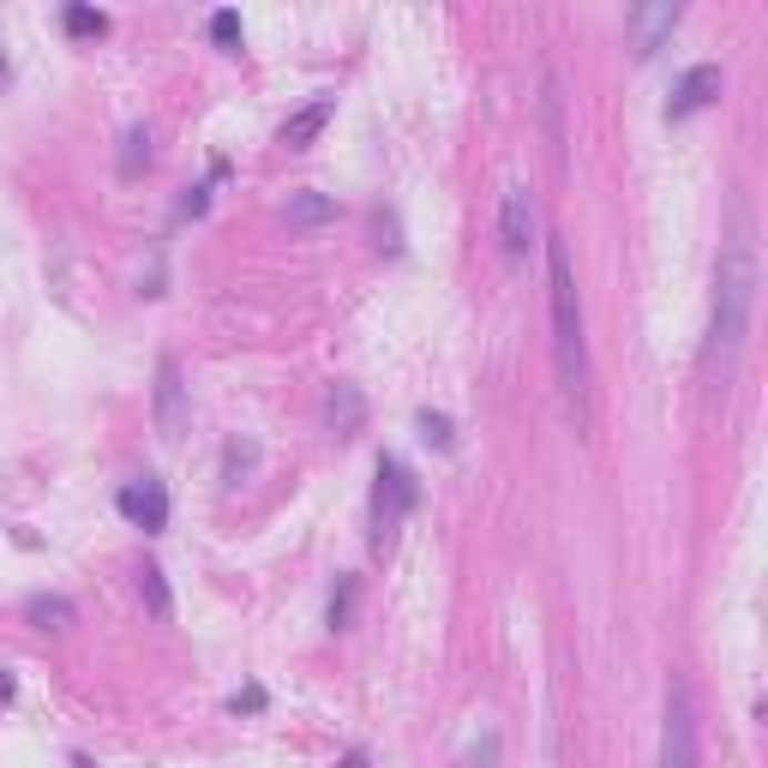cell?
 <instances>
[{
    "mask_svg": "<svg viewBox=\"0 0 768 768\" xmlns=\"http://www.w3.org/2000/svg\"><path fill=\"white\" fill-rule=\"evenodd\" d=\"M139 595H144V613H151L156 625H169V618H174V595H169V576H162V565H144L139 570Z\"/></svg>",
    "mask_w": 768,
    "mask_h": 768,
    "instance_id": "13",
    "label": "cell"
},
{
    "mask_svg": "<svg viewBox=\"0 0 768 768\" xmlns=\"http://www.w3.org/2000/svg\"><path fill=\"white\" fill-rule=\"evenodd\" d=\"M331 114H336V97H313L306 109H294V114H289L276 139H283L289 151H313V144H319V132L331 127Z\"/></svg>",
    "mask_w": 768,
    "mask_h": 768,
    "instance_id": "11",
    "label": "cell"
},
{
    "mask_svg": "<svg viewBox=\"0 0 768 768\" xmlns=\"http://www.w3.org/2000/svg\"><path fill=\"white\" fill-rule=\"evenodd\" d=\"M61 31H67L72 42H84V37H102V31H109V12L84 7V0H72V7L61 12Z\"/></svg>",
    "mask_w": 768,
    "mask_h": 768,
    "instance_id": "17",
    "label": "cell"
},
{
    "mask_svg": "<svg viewBox=\"0 0 768 768\" xmlns=\"http://www.w3.org/2000/svg\"><path fill=\"white\" fill-rule=\"evenodd\" d=\"M354 600H361V576H336V588H331V607H324V618H331V630H348V625H354Z\"/></svg>",
    "mask_w": 768,
    "mask_h": 768,
    "instance_id": "18",
    "label": "cell"
},
{
    "mask_svg": "<svg viewBox=\"0 0 768 768\" xmlns=\"http://www.w3.org/2000/svg\"><path fill=\"white\" fill-rule=\"evenodd\" d=\"M241 12H234V7H223V12H211V42H216V49H223V54H241Z\"/></svg>",
    "mask_w": 768,
    "mask_h": 768,
    "instance_id": "22",
    "label": "cell"
},
{
    "mask_svg": "<svg viewBox=\"0 0 768 768\" xmlns=\"http://www.w3.org/2000/svg\"><path fill=\"white\" fill-rule=\"evenodd\" d=\"M12 84V67H7V49H0V91Z\"/></svg>",
    "mask_w": 768,
    "mask_h": 768,
    "instance_id": "26",
    "label": "cell"
},
{
    "mask_svg": "<svg viewBox=\"0 0 768 768\" xmlns=\"http://www.w3.org/2000/svg\"><path fill=\"white\" fill-rule=\"evenodd\" d=\"M720 84H727V72H720L715 61H697V67L685 72V79L673 84V97H667V121H690V114L715 109V102H720Z\"/></svg>",
    "mask_w": 768,
    "mask_h": 768,
    "instance_id": "6",
    "label": "cell"
},
{
    "mask_svg": "<svg viewBox=\"0 0 768 768\" xmlns=\"http://www.w3.org/2000/svg\"><path fill=\"white\" fill-rule=\"evenodd\" d=\"M750 306H757V253H750V234L738 223V234L720 246V264H715V319H708V348H703V366L720 378L732 373L738 348H745V331H750Z\"/></svg>",
    "mask_w": 768,
    "mask_h": 768,
    "instance_id": "1",
    "label": "cell"
},
{
    "mask_svg": "<svg viewBox=\"0 0 768 768\" xmlns=\"http://www.w3.org/2000/svg\"><path fill=\"white\" fill-rule=\"evenodd\" d=\"M223 181H229V162L216 156V162H211V181H199V186H192L186 199L174 204V216H181V223H186V216H204V211H211V192L223 186Z\"/></svg>",
    "mask_w": 768,
    "mask_h": 768,
    "instance_id": "16",
    "label": "cell"
},
{
    "mask_svg": "<svg viewBox=\"0 0 768 768\" xmlns=\"http://www.w3.org/2000/svg\"><path fill=\"white\" fill-rule=\"evenodd\" d=\"M336 768H373V762H366L361 745H354V750H343V762H336Z\"/></svg>",
    "mask_w": 768,
    "mask_h": 768,
    "instance_id": "25",
    "label": "cell"
},
{
    "mask_svg": "<svg viewBox=\"0 0 768 768\" xmlns=\"http://www.w3.org/2000/svg\"><path fill=\"white\" fill-rule=\"evenodd\" d=\"M660 768H697V708H690V685L673 678L667 685V727H660Z\"/></svg>",
    "mask_w": 768,
    "mask_h": 768,
    "instance_id": "4",
    "label": "cell"
},
{
    "mask_svg": "<svg viewBox=\"0 0 768 768\" xmlns=\"http://www.w3.org/2000/svg\"><path fill=\"white\" fill-rule=\"evenodd\" d=\"M24 625H37V630H67V625H79V607H72L67 595H31V600H24Z\"/></svg>",
    "mask_w": 768,
    "mask_h": 768,
    "instance_id": "12",
    "label": "cell"
},
{
    "mask_svg": "<svg viewBox=\"0 0 768 768\" xmlns=\"http://www.w3.org/2000/svg\"><path fill=\"white\" fill-rule=\"evenodd\" d=\"M558 109H565V97H558V79L546 72V84H540V114H546V132H553V151H565V121H558Z\"/></svg>",
    "mask_w": 768,
    "mask_h": 768,
    "instance_id": "23",
    "label": "cell"
},
{
    "mask_svg": "<svg viewBox=\"0 0 768 768\" xmlns=\"http://www.w3.org/2000/svg\"><path fill=\"white\" fill-rule=\"evenodd\" d=\"M156 433L162 438L186 433V384H181V361H174V354L156 361Z\"/></svg>",
    "mask_w": 768,
    "mask_h": 768,
    "instance_id": "8",
    "label": "cell"
},
{
    "mask_svg": "<svg viewBox=\"0 0 768 768\" xmlns=\"http://www.w3.org/2000/svg\"><path fill=\"white\" fill-rule=\"evenodd\" d=\"M498 246H505V259H528V246H535V199H528V186H505Z\"/></svg>",
    "mask_w": 768,
    "mask_h": 768,
    "instance_id": "7",
    "label": "cell"
},
{
    "mask_svg": "<svg viewBox=\"0 0 768 768\" xmlns=\"http://www.w3.org/2000/svg\"><path fill=\"white\" fill-rule=\"evenodd\" d=\"M253 463H259L253 438H229V445H223V486H241L246 475H253Z\"/></svg>",
    "mask_w": 768,
    "mask_h": 768,
    "instance_id": "19",
    "label": "cell"
},
{
    "mask_svg": "<svg viewBox=\"0 0 768 768\" xmlns=\"http://www.w3.org/2000/svg\"><path fill=\"white\" fill-rule=\"evenodd\" d=\"M114 511H121L132 528H144V535H162V528H169V486L156 475H139L114 493Z\"/></svg>",
    "mask_w": 768,
    "mask_h": 768,
    "instance_id": "5",
    "label": "cell"
},
{
    "mask_svg": "<svg viewBox=\"0 0 768 768\" xmlns=\"http://www.w3.org/2000/svg\"><path fill=\"white\" fill-rule=\"evenodd\" d=\"M415 433H421L433 451H451V445H456V426H451V415H438V408H421V415H415Z\"/></svg>",
    "mask_w": 768,
    "mask_h": 768,
    "instance_id": "20",
    "label": "cell"
},
{
    "mask_svg": "<svg viewBox=\"0 0 768 768\" xmlns=\"http://www.w3.org/2000/svg\"><path fill=\"white\" fill-rule=\"evenodd\" d=\"M289 223H294V229L336 223V199H324V192H294V199H289Z\"/></svg>",
    "mask_w": 768,
    "mask_h": 768,
    "instance_id": "14",
    "label": "cell"
},
{
    "mask_svg": "<svg viewBox=\"0 0 768 768\" xmlns=\"http://www.w3.org/2000/svg\"><path fill=\"white\" fill-rule=\"evenodd\" d=\"M546 306H553V354H558V378L565 396L583 403L588 396V336H583V301H576V271L565 241H546Z\"/></svg>",
    "mask_w": 768,
    "mask_h": 768,
    "instance_id": "2",
    "label": "cell"
},
{
    "mask_svg": "<svg viewBox=\"0 0 768 768\" xmlns=\"http://www.w3.org/2000/svg\"><path fill=\"white\" fill-rule=\"evenodd\" d=\"M324 426H331L336 438H361V426H366V396H361V384L336 378L331 391H324Z\"/></svg>",
    "mask_w": 768,
    "mask_h": 768,
    "instance_id": "10",
    "label": "cell"
},
{
    "mask_svg": "<svg viewBox=\"0 0 768 768\" xmlns=\"http://www.w3.org/2000/svg\"><path fill=\"white\" fill-rule=\"evenodd\" d=\"M456 762H463V768H498V732L481 727V732L463 745V757H456Z\"/></svg>",
    "mask_w": 768,
    "mask_h": 768,
    "instance_id": "21",
    "label": "cell"
},
{
    "mask_svg": "<svg viewBox=\"0 0 768 768\" xmlns=\"http://www.w3.org/2000/svg\"><path fill=\"white\" fill-rule=\"evenodd\" d=\"M151 169V127H127L121 139V181H139Z\"/></svg>",
    "mask_w": 768,
    "mask_h": 768,
    "instance_id": "15",
    "label": "cell"
},
{
    "mask_svg": "<svg viewBox=\"0 0 768 768\" xmlns=\"http://www.w3.org/2000/svg\"><path fill=\"white\" fill-rule=\"evenodd\" d=\"M72 768H91V757H84V750H72Z\"/></svg>",
    "mask_w": 768,
    "mask_h": 768,
    "instance_id": "28",
    "label": "cell"
},
{
    "mask_svg": "<svg viewBox=\"0 0 768 768\" xmlns=\"http://www.w3.org/2000/svg\"><path fill=\"white\" fill-rule=\"evenodd\" d=\"M421 505V481L415 468L403 463V456H378V475H373V505H366V528H373V546L384 553V546L396 540V528L415 516Z\"/></svg>",
    "mask_w": 768,
    "mask_h": 768,
    "instance_id": "3",
    "label": "cell"
},
{
    "mask_svg": "<svg viewBox=\"0 0 768 768\" xmlns=\"http://www.w3.org/2000/svg\"><path fill=\"white\" fill-rule=\"evenodd\" d=\"M12 697V673H0V703H7Z\"/></svg>",
    "mask_w": 768,
    "mask_h": 768,
    "instance_id": "27",
    "label": "cell"
},
{
    "mask_svg": "<svg viewBox=\"0 0 768 768\" xmlns=\"http://www.w3.org/2000/svg\"><path fill=\"white\" fill-rule=\"evenodd\" d=\"M264 708H271L264 685H246V690H234V697H229V715H264Z\"/></svg>",
    "mask_w": 768,
    "mask_h": 768,
    "instance_id": "24",
    "label": "cell"
},
{
    "mask_svg": "<svg viewBox=\"0 0 768 768\" xmlns=\"http://www.w3.org/2000/svg\"><path fill=\"white\" fill-rule=\"evenodd\" d=\"M678 19H685V12H678L673 0H648V7H630V19H625V24H630V49H637L643 61H648V54H660V42L678 31Z\"/></svg>",
    "mask_w": 768,
    "mask_h": 768,
    "instance_id": "9",
    "label": "cell"
}]
</instances>
